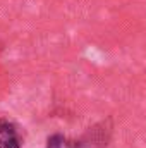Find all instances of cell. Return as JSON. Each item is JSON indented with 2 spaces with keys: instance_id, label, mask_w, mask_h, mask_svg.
I'll list each match as a JSON object with an SVG mask.
<instances>
[{
  "instance_id": "cell-2",
  "label": "cell",
  "mask_w": 146,
  "mask_h": 148,
  "mask_svg": "<svg viewBox=\"0 0 146 148\" xmlns=\"http://www.w3.org/2000/svg\"><path fill=\"white\" fill-rule=\"evenodd\" d=\"M16 127L12 122H9L7 119H0V134H14Z\"/></svg>"
},
{
  "instance_id": "cell-3",
  "label": "cell",
  "mask_w": 146,
  "mask_h": 148,
  "mask_svg": "<svg viewBox=\"0 0 146 148\" xmlns=\"http://www.w3.org/2000/svg\"><path fill=\"white\" fill-rule=\"evenodd\" d=\"M46 148H64V138L60 134H53L48 138V145Z\"/></svg>"
},
{
  "instance_id": "cell-1",
  "label": "cell",
  "mask_w": 146,
  "mask_h": 148,
  "mask_svg": "<svg viewBox=\"0 0 146 148\" xmlns=\"http://www.w3.org/2000/svg\"><path fill=\"white\" fill-rule=\"evenodd\" d=\"M0 148H21L17 133L14 134H0Z\"/></svg>"
}]
</instances>
